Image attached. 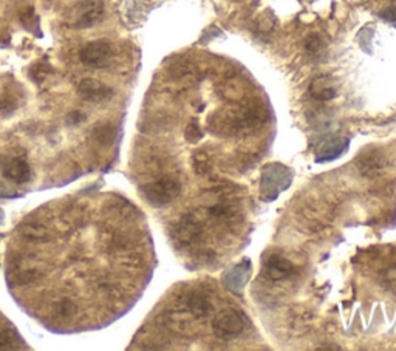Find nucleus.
Here are the masks:
<instances>
[{
  "mask_svg": "<svg viewBox=\"0 0 396 351\" xmlns=\"http://www.w3.org/2000/svg\"><path fill=\"white\" fill-rule=\"evenodd\" d=\"M104 16L105 6L103 0H81L67 12L65 23L74 30H85L95 27L103 21Z\"/></svg>",
  "mask_w": 396,
  "mask_h": 351,
  "instance_id": "nucleus-3",
  "label": "nucleus"
},
{
  "mask_svg": "<svg viewBox=\"0 0 396 351\" xmlns=\"http://www.w3.org/2000/svg\"><path fill=\"white\" fill-rule=\"evenodd\" d=\"M85 114H83V111H79V110H74L72 111L70 115L67 116V123L68 124H79V123H83L85 121Z\"/></svg>",
  "mask_w": 396,
  "mask_h": 351,
  "instance_id": "nucleus-30",
  "label": "nucleus"
},
{
  "mask_svg": "<svg viewBox=\"0 0 396 351\" xmlns=\"http://www.w3.org/2000/svg\"><path fill=\"white\" fill-rule=\"evenodd\" d=\"M348 138H331V140L325 141L322 146L319 147L316 152V162H326L337 160L339 156L344 155L348 150Z\"/></svg>",
  "mask_w": 396,
  "mask_h": 351,
  "instance_id": "nucleus-13",
  "label": "nucleus"
},
{
  "mask_svg": "<svg viewBox=\"0 0 396 351\" xmlns=\"http://www.w3.org/2000/svg\"><path fill=\"white\" fill-rule=\"evenodd\" d=\"M180 193L181 183L172 177H161L155 181H150V183L143 187L144 198L152 206H156V208L172 203L174 200L180 197Z\"/></svg>",
  "mask_w": 396,
  "mask_h": 351,
  "instance_id": "nucleus-5",
  "label": "nucleus"
},
{
  "mask_svg": "<svg viewBox=\"0 0 396 351\" xmlns=\"http://www.w3.org/2000/svg\"><path fill=\"white\" fill-rule=\"evenodd\" d=\"M293 183V171L279 162L267 164L262 171L260 195L263 202H274Z\"/></svg>",
  "mask_w": 396,
  "mask_h": 351,
  "instance_id": "nucleus-2",
  "label": "nucleus"
},
{
  "mask_svg": "<svg viewBox=\"0 0 396 351\" xmlns=\"http://www.w3.org/2000/svg\"><path fill=\"white\" fill-rule=\"evenodd\" d=\"M379 17L382 19V21H386L387 23H392L396 27V5L388 6V8L382 10L379 12Z\"/></svg>",
  "mask_w": 396,
  "mask_h": 351,
  "instance_id": "nucleus-27",
  "label": "nucleus"
},
{
  "mask_svg": "<svg viewBox=\"0 0 396 351\" xmlns=\"http://www.w3.org/2000/svg\"><path fill=\"white\" fill-rule=\"evenodd\" d=\"M192 166L197 175H207L212 169V162L206 152H196L192 156Z\"/></svg>",
  "mask_w": 396,
  "mask_h": 351,
  "instance_id": "nucleus-21",
  "label": "nucleus"
},
{
  "mask_svg": "<svg viewBox=\"0 0 396 351\" xmlns=\"http://www.w3.org/2000/svg\"><path fill=\"white\" fill-rule=\"evenodd\" d=\"M50 73V68L45 64H36L33 68H31V78H33L36 83H41V81L45 79Z\"/></svg>",
  "mask_w": 396,
  "mask_h": 351,
  "instance_id": "nucleus-26",
  "label": "nucleus"
},
{
  "mask_svg": "<svg viewBox=\"0 0 396 351\" xmlns=\"http://www.w3.org/2000/svg\"><path fill=\"white\" fill-rule=\"evenodd\" d=\"M78 95L87 103L101 104L113 98V89L110 85L101 83L98 79L85 78L78 84Z\"/></svg>",
  "mask_w": 396,
  "mask_h": 351,
  "instance_id": "nucleus-9",
  "label": "nucleus"
},
{
  "mask_svg": "<svg viewBox=\"0 0 396 351\" xmlns=\"http://www.w3.org/2000/svg\"><path fill=\"white\" fill-rule=\"evenodd\" d=\"M356 166L364 177L372 178L384 172L387 166V156L381 149H368L357 156Z\"/></svg>",
  "mask_w": 396,
  "mask_h": 351,
  "instance_id": "nucleus-11",
  "label": "nucleus"
},
{
  "mask_svg": "<svg viewBox=\"0 0 396 351\" xmlns=\"http://www.w3.org/2000/svg\"><path fill=\"white\" fill-rule=\"evenodd\" d=\"M248 321L240 311L234 308H225L218 311L212 319V330L218 339L232 341L240 336L247 328Z\"/></svg>",
  "mask_w": 396,
  "mask_h": 351,
  "instance_id": "nucleus-4",
  "label": "nucleus"
},
{
  "mask_svg": "<svg viewBox=\"0 0 396 351\" xmlns=\"http://www.w3.org/2000/svg\"><path fill=\"white\" fill-rule=\"evenodd\" d=\"M92 136L95 138L96 144H101L103 147L110 146L113 142V138H115V129L110 124H99L92 131Z\"/></svg>",
  "mask_w": 396,
  "mask_h": 351,
  "instance_id": "nucleus-20",
  "label": "nucleus"
},
{
  "mask_svg": "<svg viewBox=\"0 0 396 351\" xmlns=\"http://www.w3.org/2000/svg\"><path fill=\"white\" fill-rule=\"evenodd\" d=\"M238 214H240V211H238L237 206L234 203H228V202L213 204L209 208V215L225 223L234 222L238 217Z\"/></svg>",
  "mask_w": 396,
  "mask_h": 351,
  "instance_id": "nucleus-18",
  "label": "nucleus"
},
{
  "mask_svg": "<svg viewBox=\"0 0 396 351\" xmlns=\"http://www.w3.org/2000/svg\"><path fill=\"white\" fill-rule=\"evenodd\" d=\"M263 275L273 281H280L284 279L291 277L296 273L293 263L286 259V257L280 254H268L263 259Z\"/></svg>",
  "mask_w": 396,
  "mask_h": 351,
  "instance_id": "nucleus-10",
  "label": "nucleus"
},
{
  "mask_svg": "<svg viewBox=\"0 0 396 351\" xmlns=\"http://www.w3.org/2000/svg\"><path fill=\"white\" fill-rule=\"evenodd\" d=\"M185 138L189 144H197L201 141V138H203V130L200 129V125L196 119L187 124V127L185 130Z\"/></svg>",
  "mask_w": 396,
  "mask_h": 351,
  "instance_id": "nucleus-24",
  "label": "nucleus"
},
{
  "mask_svg": "<svg viewBox=\"0 0 396 351\" xmlns=\"http://www.w3.org/2000/svg\"><path fill=\"white\" fill-rule=\"evenodd\" d=\"M172 238L174 242L181 248L192 246L196 244L201 234H203V224H201L192 214L183 215L180 220L174 224L172 228Z\"/></svg>",
  "mask_w": 396,
  "mask_h": 351,
  "instance_id": "nucleus-7",
  "label": "nucleus"
},
{
  "mask_svg": "<svg viewBox=\"0 0 396 351\" xmlns=\"http://www.w3.org/2000/svg\"><path fill=\"white\" fill-rule=\"evenodd\" d=\"M257 27H259V30H262L263 33H267V31H271L274 27V19L269 17L268 14H263L259 19V22H257Z\"/></svg>",
  "mask_w": 396,
  "mask_h": 351,
  "instance_id": "nucleus-28",
  "label": "nucleus"
},
{
  "mask_svg": "<svg viewBox=\"0 0 396 351\" xmlns=\"http://www.w3.org/2000/svg\"><path fill=\"white\" fill-rule=\"evenodd\" d=\"M0 172H2L5 180L14 184H25L31 180V167L23 156L12 155L3 158L2 164H0Z\"/></svg>",
  "mask_w": 396,
  "mask_h": 351,
  "instance_id": "nucleus-8",
  "label": "nucleus"
},
{
  "mask_svg": "<svg viewBox=\"0 0 396 351\" xmlns=\"http://www.w3.org/2000/svg\"><path fill=\"white\" fill-rule=\"evenodd\" d=\"M113 56H115V50H113L112 42L104 39L89 42L79 52L81 62L92 68H104L110 65Z\"/></svg>",
  "mask_w": 396,
  "mask_h": 351,
  "instance_id": "nucleus-6",
  "label": "nucleus"
},
{
  "mask_svg": "<svg viewBox=\"0 0 396 351\" xmlns=\"http://www.w3.org/2000/svg\"><path fill=\"white\" fill-rule=\"evenodd\" d=\"M267 121V110L262 105L244 104L218 110L209 118V130L213 135L237 136L254 130Z\"/></svg>",
  "mask_w": 396,
  "mask_h": 351,
  "instance_id": "nucleus-1",
  "label": "nucleus"
},
{
  "mask_svg": "<svg viewBox=\"0 0 396 351\" xmlns=\"http://www.w3.org/2000/svg\"><path fill=\"white\" fill-rule=\"evenodd\" d=\"M43 277V273L39 268H23V266H17L12 269V273H10V279L11 281H14L16 285H30L33 281H37L39 279Z\"/></svg>",
  "mask_w": 396,
  "mask_h": 351,
  "instance_id": "nucleus-17",
  "label": "nucleus"
},
{
  "mask_svg": "<svg viewBox=\"0 0 396 351\" xmlns=\"http://www.w3.org/2000/svg\"><path fill=\"white\" fill-rule=\"evenodd\" d=\"M310 95L317 101H330V99L336 98L337 87L333 78L322 74V76L313 79V83L310 84Z\"/></svg>",
  "mask_w": 396,
  "mask_h": 351,
  "instance_id": "nucleus-14",
  "label": "nucleus"
},
{
  "mask_svg": "<svg viewBox=\"0 0 396 351\" xmlns=\"http://www.w3.org/2000/svg\"><path fill=\"white\" fill-rule=\"evenodd\" d=\"M19 107V99L12 93H3L0 95V115L8 116Z\"/></svg>",
  "mask_w": 396,
  "mask_h": 351,
  "instance_id": "nucleus-22",
  "label": "nucleus"
},
{
  "mask_svg": "<svg viewBox=\"0 0 396 351\" xmlns=\"http://www.w3.org/2000/svg\"><path fill=\"white\" fill-rule=\"evenodd\" d=\"M325 48V41H324V37L320 36V34H316V33H313L306 37V41H305V50H306V53H310V54H317L322 52V50Z\"/></svg>",
  "mask_w": 396,
  "mask_h": 351,
  "instance_id": "nucleus-23",
  "label": "nucleus"
},
{
  "mask_svg": "<svg viewBox=\"0 0 396 351\" xmlns=\"http://www.w3.org/2000/svg\"><path fill=\"white\" fill-rule=\"evenodd\" d=\"M14 336H12L11 330L0 328V350H14Z\"/></svg>",
  "mask_w": 396,
  "mask_h": 351,
  "instance_id": "nucleus-25",
  "label": "nucleus"
},
{
  "mask_svg": "<svg viewBox=\"0 0 396 351\" xmlns=\"http://www.w3.org/2000/svg\"><path fill=\"white\" fill-rule=\"evenodd\" d=\"M21 21H22V23H23V25H27V27H28L30 23H36L37 19H36L34 8H31V6H30V8L23 10V11H22V14H21Z\"/></svg>",
  "mask_w": 396,
  "mask_h": 351,
  "instance_id": "nucleus-29",
  "label": "nucleus"
},
{
  "mask_svg": "<svg viewBox=\"0 0 396 351\" xmlns=\"http://www.w3.org/2000/svg\"><path fill=\"white\" fill-rule=\"evenodd\" d=\"M251 274V262L243 260L242 263H238L236 268H232L229 273L225 274V285L229 291H232L237 296H240V292L243 291L244 285L249 279Z\"/></svg>",
  "mask_w": 396,
  "mask_h": 351,
  "instance_id": "nucleus-12",
  "label": "nucleus"
},
{
  "mask_svg": "<svg viewBox=\"0 0 396 351\" xmlns=\"http://www.w3.org/2000/svg\"><path fill=\"white\" fill-rule=\"evenodd\" d=\"M79 306L70 297H61L52 305V315L59 321H70L78 315Z\"/></svg>",
  "mask_w": 396,
  "mask_h": 351,
  "instance_id": "nucleus-16",
  "label": "nucleus"
},
{
  "mask_svg": "<svg viewBox=\"0 0 396 351\" xmlns=\"http://www.w3.org/2000/svg\"><path fill=\"white\" fill-rule=\"evenodd\" d=\"M185 306H186V310L197 319L206 317L212 310V304H211L209 297L200 291H192L189 296H187Z\"/></svg>",
  "mask_w": 396,
  "mask_h": 351,
  "instance_id": "nucleus-15",
  "label": "nucleus"
},
{
  "mask_svg": "<svg viewBox=\"0 0 396 351\" xmlns=\"http://www.w3.org/2000/svg\"><path fill=\"white\" fill-rule=\"evenodd\" d=\"M21 235L28 242H34V243H43L50 240V235L45 231V228L42 224H36V223H28L25 224L22 228Z\"/></svg>",
  "mask_w": 396,
  "mask_h": 351,
  "instance_id": "nucleus-19",
  "label": "nucleus"
}]
</instances>
